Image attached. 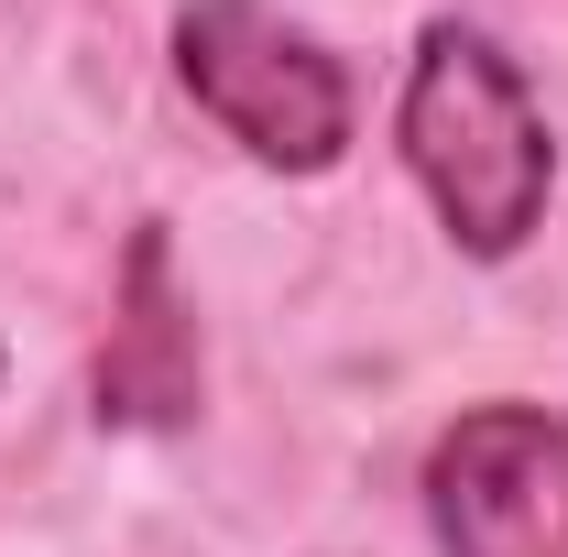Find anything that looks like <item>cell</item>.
I'll use <instances>...</instances> for the list:
<instances>
[{
    "label": "cell",
    "instance_id": "obj_1",
    "mask_svg": "<svg viewBox=\"0 0 568 557\" xmlns=\"http://www.w3.org/2000/svg\"><path fill=\"white\" fill-rule=\"evenodd\" d=\"M394 142L416 164L437 230L470 263H514L547 219L558 186V132L536 110L525 67L503 55L481 22H426L405 55V99H394Z\"/></svg>",
    "mask_w": 568,
    "mask_h": 557
},
{
    "label": "cell",
    "instance_id": "obj_2",
    "mask_svg": "<svg viewBox=\"0 0 568 557\" xmlns=\"http://www.w3.org/2000/svg\"><path fill=\"white\" fill-rule=\"evenodd\" d=\"M175 88L274 175H328L361 132L351 67L263 0H186L175 11Z\"/></svg>",
    "mask_w": 568,
    "mask_h": 557
},
{
    "label": "cell",
    "instance_id": "obj_3",
    "mask_svg": "<svg viewBox=\"0 0 568 557\" xmlns=\"http://www.w3.org/2000/svg\"><path fill=\"white\" fill-rule=\"evenodd\" d=\"M426 525L448 557H568V416L459 405L426 448Z\"/></svg>",
    "mask_w": 568,
    "mask_h": 557
},
{
    "label": "cell",
    "instance_id": "obj_4",
    "mask_svg": "<svg viewBox=\"0 0 568 557\" xmlns=\"http://www.w3.org/2000/svg\"><path fill=\"white\" fill-rule=\"evenodd\" d=\"M209 405V361H197V295L175 284V230L142 219L121 241L110 284V340L88 361V416L110 437H175Z\"/></svg>",
    "mask_w": 568,
    "mask_h": 557
},
{
    "label": "cell",
    "instance_id": "obj_5",
    "mask_svg": "<svg viewBox=\"0 0 568 557\" xmlns=\"http://www.w3.org/2000/svg\"><path fill=\"white\" fill-rule=\"evenodd\" d=\"M0 372H11V361H0Z\"/></svg>",
    "mask_w": 568,
    "mask_h": 557
}]
</instances>
